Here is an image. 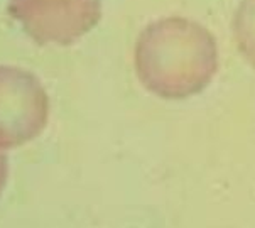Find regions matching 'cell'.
<instances>
[{
  "label": "cell",
  "mask_w": 255,
  "mask_h": 228,
  "mask_svg": "<svg viewBox=\"0 0 255 228\" xmlns=\"http://www.w3.org/2000/svg\"><path fill=\"white\" fill-rule=\"evenodd\" d=\"M233 36L240 54L255 68V0H242L233 17Z\"/></svg>",
  "instance_id": "cell-4"
},
{
  "label": "cell",
  "mask_w": 255,
  "mask_h": 228,
  "mask_svg": "<svg viewBox=\"0 0 255 228\" xmlns=\"http://www.w3.org/2000/svg\"><path fill=\"white\" fill-rule=\"evenodd\" d=\"M7 178H8V159L3 152H0V196H2V191L7 184Z\"/></svg>",
  "instance_id": "cell-5"
},
{
  "label": "cell",
  "mask_w": 255,
  "mask_h": 228,
  "mask_svg": "<svg viewBox=\"0 0 255 228\" xmlns=\"http://www.w3.org/2000/svg\"><path fill=\"white\" fill-rule=\"evenodd\" d=\"M133 64L147 92L164 100H186L208 88L217 75V39L196 20L164 17L142 29Z\"/></svg>",
  "instance_id": "cell-1"
},
{
  "label": "cell",
  "mask_w": 255,
  "mask_h": 228,
  "mask_svg": "<svg viewBox=\"0 0 255 228\" xmlns=\"http://www.w3.org/2000/svg\"><path fill=\"white\" fill-rule=\"evenodd\" d=\"M49 98L34 73L0 64V149L27 144L44 130Z\"/></svg>",
  "instance_id": "cell-3"
},
{
  "label": "cell",
  "mask_w": 255,
  "mask_h": 228,
  "mask_svg": "<svg viewBox=\"0 0 255 228\" xmlns=\"http://www.w3.org/2000/svg\"><path fill=\"white\" fill-rule=\"evenodd\" d=\"M8 14L39 46H71L100 22L102 0H10Z\"/></svg>",
  "instance_id": "cell-2"
}]
</instances>
